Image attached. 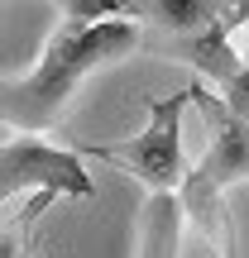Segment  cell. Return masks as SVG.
Masks as SVG:
<instances>
[{
    "mask_svg": "<svg viewBox=\"0 0 249 258\" xmlns=\"http://www.w3.org/2000/svg\"><path fill=\"white\" fill-rule=\"evenodd\" d=\"M129 53H144V24L134 19H91V24H63L48 34L38 62L24 77H10L0 91V115L5 129L19 134H38L67 110L77 86L96 77L101 67L120 62Z\"/></svg>",
    "mask_w": 249,
    "mask_h": 258,
    "instance_id": "1",
    "label": "cell"
},
{
    "mask_svg": "<svg viewBox=\"0 0 249 258\" xmlns=\"http://www.w3.org/2000/svg\"><path fill=\"white\" fill-rule=\"evenodd\" d=\"M192 105L202 110L211 144H206L202 163L187 172L177 196H182L187 220H196V230L221 249V258H235V230H230V215H225V191L249 182V124L240 115H230L221 91H211L202 82H192Z\"/></svg>",
    "mask_w": 249,
    "mask_h": 258,
    "instance_id": "2",
    "label": "cell"
},
{
    "mask_svg": "<svg viewBox=\"0 0 249 258\" xmlns=\"http://www.w3.org/2000/svg\"><path fill=\"white\" fill-rule=\"evenodd\" d=\"M192 105V86H177L168 96L148 101V124L134 139H115V144H77L86 158L120 167L139 177L148 191H182L187 182V158H182V110Z\"/></svg>",
    "mask_w": 249,
    "mask_h": 258,
    "instance_id": "3",
    "label": "cell"
},
{
    "mask_svg": "<svg viewBox=\"0 0 249 258\" xmlns=\"http://www.w3.org/2000/svg\"><path fill=\"white\" fill-rule=\"evenodd\" d=\"M96 196V182L86 172V153L82 148H63L48 144L38 134H19V129H5V144H0V196Z\"/></svg>",
    "mask_w": 249,
    "mask_h": 258,
    "instance_id": "4",
    "label": "cell"
},
{
    "mask_svg": "<svg viewBox=\"0 0 249 258\" xmlns=\"http://www.w3.org/2000/svg\"><path fill=\"white\" fill-rule=\"evenodd\" d=\"M144 53H158V57H177V62H187L196 77H206V82L225 86L235 72H244V53L230 43V29L211 24V29H196V34H182V38H148Z\"/></svg>",
    "mask_w": 249,
    "mask_h": 258,
    "instance_id": "5",
    "label": "cell"
},
{
    "mask_svg": "<svg viewBox=\"0 0 249 258\" xmlns=\"http://www.w3.org/2000/svg\"><path fill=\"white\" fill-rule=\"evenodd\" d=\"M182 220L187 211L177 191H148L144 215H139V258H177Z\"/></svg>",
    "mask_w": 249,
    "mask_h": 258,
    "instance_id": "6",
    "label": "cell"
},
{
    "mask_svg": "<svg viewBox=\"0 0 249 258\" xmlns=\"http://www.w3.org/2000/svg\"><path fill=\"white\" fill-rule=\"evenodd\" d=\"M225 0H148V19H144V43L148 38H182L196 29H225Z\"/></svg>",
    "mask_w": 249,
    "mask_h": 258,
    "instance_id": "7",
    "label": "cell"
},
{
    "mask_svg": "<svg viewBox=\"0 0 249 258\" xmlns=\"http://www.w3.org/2000/svg\"><path fill=\"white\" fill-rule=\"evenodd\" d=\"M58 15L72 24H91V19H148V0H53Z\"/></svg>",
    "mask_w": 249,
    "mask_h": 258,
    "instance_id": "8",
    "label": "cell"
},
{
    "mask_svg": "<svg viewBox=\"0 0 249 258\" xmlns=\"http://www.w3.org/2000/svg\"><path fill=\"white\" fill-rule=\"evenodd\" d=\"M216 91H221V101L230 105V115H240V120L249 124V67H244V72H235L230 82L216 86Z\"/></svg>",
    "mask_w": 249,
    "mask_h": 258,
    "instance_id": "9",
    "label": "cell"
},
{
    "mask_svg": "<svg viewBox=\"0 0 249 258\" xmlns=\"http://www.w3.org/2000/svg\"><path fill=\"white\" fill-rule=\"evenodd\" d=\"M225 29H230V34H240V29L249 24V0H225Z\"/></svg>",
    "mask_w": 249,
    "mask_h": 258,
    "instance_id": "10",
    "label": "cell"
},
{
    "mask_svg": "<svg viewBox=\"0 0 249 258\" xmlns=\"http://www.w3.org/2000/svg\"><path fill=\"white\" fill-rule=\"evenodd\" d=\"M240 38H244V62H249V24L240 29Z\"/></svg>",
    "mask_w": 249,
    "mask_h": 258,
    "instance_id": "11",
    "label": "cell"
}]
</instances>
